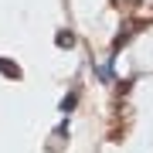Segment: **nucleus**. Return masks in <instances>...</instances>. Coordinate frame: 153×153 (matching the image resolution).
<instances>
[{"instance_id":"obj_1","label":"nucleus","mask_w":153,"mask_h":153,"mask_svg":"<svg viewBox=\"0 0 153 153\" xmlns=\"http://www.w3.org/2000/svg\"><path fill=\"white\" fill-rule=\"evenodd\" d=\"M0 71H4V75H10V78H21V68H17L14 61H7V58H0Z\"/></svg>"},{"instance_id":"obj_2","label":"nucleus","mask_w":153,"mask_h":153,"mask_svg":"<svg viewBox=\"0 0 153 153\" xmlns=\"http://www.w3.org/2000/svg\"><path fill=\"white\" fill-rule=\"evenodd\" d=\"M55 41L61 44V48H71V44H75V34H71V31H58V34H55Z\"/></svg>"},{"instance_id":"obj_3","label":"nucleus","mask_w":153,"mask_h":153,"mask_svg":"<svg viewBox=\"0 0 153 153\" xmlns=\"http://www.w3.org/2000/svg\"><path fill=\"white\" fill-rule=\"evenodd\" d=\"M75 102H78V92H68L65 99H61V112H71V109H75Z\"/></svg>"}]
</instances>
